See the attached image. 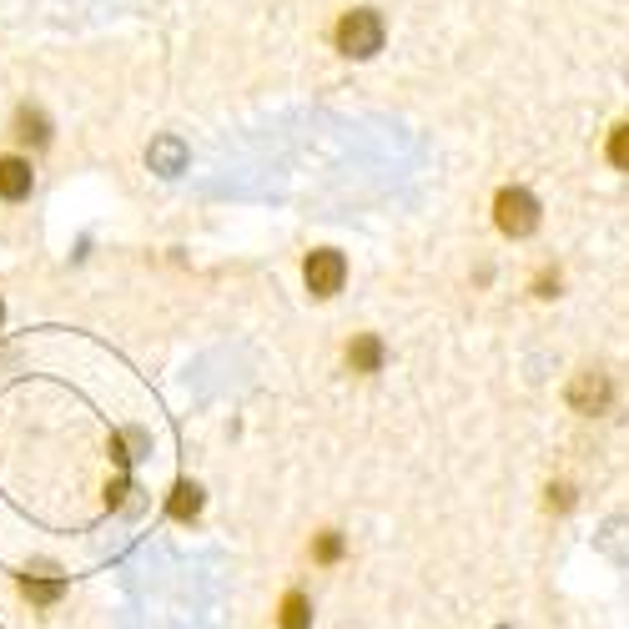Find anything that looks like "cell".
<instances>
[{
  "mask_svg": "<svg viewBox=\"0 0 629 629\" xmlns=\"http://www.w3.org/2000/svg\"><path fill=\"white\" fill-rule=\"evenodd\" d=\"M493 222H499L504 237H529L539 227V202L524 187H504V192L493 197Z\"/></svg>",
  "mask_w": 629,
  "mask_h": 629,
  "instance_id": "6da1fadb",
  "label": "cell"
},
{
  "mask_svg": "<svg viewBox=\"0 0 629 629\" xmlns=\"http://www.w3.org/2000/svg\"><path fill=\"white\" fill-rule=\"evenodd\" d=\"M383 46V21H378V11H348L338 21V51L342 55H373Z\"/></svg>",
  "mask_w": 629,
  "mask_h": 629,
  "instance_id": "7a4b0ae2",
  "label": "cell"
},
{
  "mask_svg": "<svg viewBox=\"0 0 629 629\" xmlns=\"http://www.w3.org/2000/svg\"><path fill=\"white\" fill-rule=\"evenodd\" d=\"M302 277H307V292H313V298H332V292L342 288V277H348V262H342V252L323 247V252H313V257H307Z\"/></svg>",
  "mask_w": 629,
  "mask_h": 629,
  "instance_id": "3957f363",
  "label": "cell"
},
{
  "mask_svg": "<svg viewBox=\"0 0 629 629\" xmlns=\"http://www.w3.org/2000/svg\"><path fill=\"white\" fill-rule=\"evenodd\" d=\"M30 187H36V172L26 156H0V202H26Z\"/></svg>",
  "mask_w": 629,
  "mask_h": 629,
  "instance_id": "277c9868",
  "label": "cell"
},
{
  "mask_svg": "<svg viewBox=\"0 0 629 629\" xmlns=\"http://www.w3.org/2000/svg\"><path fill=\"white\" fill-rule=\"evenodd\" d=\"M604 398H609V383H604L600 373H579V378H575V388H569V403H575L579 413L604 408Z\"/></svg>",
  "mask_w": 629,
  "mask_h": 629,
  "instance_id": "5b68a950",
  "label": "cell"
},
{
  "mask_svg": "<svg viewBox=\"0 0 629 629\" xmlns=\"http://www.w3.org/2000/svg\"><path fill=\"white\" fill-rule=\"evenodd\" d=\"M147 162L156 166V172H162V177H177L181 166H187V147H181L177 137H162V141H151Z\"/></svg>",
  "mask_w": 629,
  "mask_h": 629,
  "instance_id": "8992f818",
  "label": "cell"
},
{
  "mask_svg": "<svg viewBox=\"0 0 629 629\" xmlns=\"http://www.w3.org/2000/svg\"><path fill=\"white\" fill-rule=\"evenodd\" d=\"M15 137L30 141V147H46V141H51V122H46L36 106H21L15 111Z\"/></svg>",
  "mask_w": 629,
  "mask_h": 629,
  "instance_id": "52a82bcc",
  "label": "cell"
},
{
  "mask_svg": "<svg viewBox=\"0 0 629 629\" xmlns=\"http://www.w3.org/2000/svg\"><path fill=\"white\" fill-rule=\"evenodd\" d=\"M61 589H66V584H61L55 575H30V569L21 575V594H26L30 604H55V600H61Z\"/></svg>",
  "mask_w": 629,
  "mask_h": 629,
  "instance_id": "ba28073f",
  "label": "cell"
},
{
  "mask_svg": "<svg viewBox=\"0 0 629 629\" xmlns=\"http://www.w3.org/2000/svg\"><path fill=\"white\" fill-rule=\"evenodd\" d=\"M166 514H172V519H197V514H202V489H197V483H177Z\"/></svg>",
  "mask_w": 629,
  "mask_h": 629,
  "instance_id": "9c48e42d",
  "label": "cell"
},
{
  "mask_svg": "<svg viewBox=\"0 0 629 629\" xmlns=\"http://www.w3.org/2000/svg\"><path fill=\"white\" fill-rule=\"evenodd\" d=\"M307 625H313V609H307V600L292 589L288 600H282V609H277V629H307Z\"/></svg>",
  "mask_w": 629,
  "mask_h": 629,
  "instance_id": "30bf717a",
  "label": "cell"
},
{
  "mask_svg": "<svg viewBox=\"0 0 629 629\" xmlns=\"http://www.w3.org/2000/svg\"><path fill=\"white\" fill-rule=\"evenodd\" d=\"M348 363H353L357 373H378V363H383V348H378V338H357L353 348H348Z\"/></svg>",
  "mask_w": 629,
  "mask_h": 629,
  "instance_id": "8fae6325",
  "label": "cell"
},
{
  "mask_svg": "<svg viewBox=\"0 0 629 629\" xmlns=\"http://www.w3.org/2000/svg\"><path fill=\"white\" fill-rule=\"evenodd\" d=\"M609 162H615L619 172H629V122L609 131Z\"/></svg>",
  "mask_w": 629,
  "mask_h": 629,
  "instance_id": "7c38bea8",
  "label": "cell"
},
{
  "mask_svg": "<svg viewBox=\"0 0 629 629\" xmlns=\"http://www.w3.org/2000/svg\"><path fill=\"white\" fill-rule=\"evenodd\" d=\"M313 554H317V559H323V564H332V559H338V554H342V539H338V533H323V539H317V549H313Z\"/></svg>",
  "mask_w": 629,
  "mask_h": 629,
  "instance_id": "4fadbf2b",
  "label": "cell"
},
{
  "mask_svg": "<svg viewBox=\"0 0 629 629\" xmlns=\"http://www.w3.org/2000/svg\"><path fill=\"white\" fill-rule=\"evenodd\" d=\"M0 317H5V307H0Z\"/></svg>",
  "mask_w": 629,
  "mask_h": 629,
  "instance_id": "5bb4252c",
  "label": "cell"
}]
</instances>
